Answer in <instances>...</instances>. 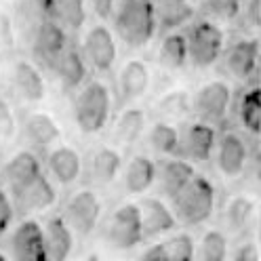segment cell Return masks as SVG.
<instances>
[{
  "mask_svg": "<svg viewBox=\"0 0 261 261\" xmlns=\"http://www.w3.org/2000/svg\"><path fill=\"white\" fill-rule=\"evenodd\" d=\"M116 36L130 48L145 46L156 34V13L152 0H118L112 15Z\"/></svg>",
  "mask_w": 261,
  "mask_h": 261,
  "instance_id": "obj_1",
  "label": "cell"
},
{
  "mask_svg": "<svg viewBox=\"0 0 261 261\" xmlns=\"http://www.w3.org/2000/svg\"><path fill=\"white\" fill-rule=\"evenodd\" d=\"M110 89L101 80H91L85 87H80L74 99V120L85 135L101 133L110 120Z\"/></svg>",
  "mask_w": 261,
  "mask_h": 261,
  "instance_id": "obj_2",
  "label": "cell"
},
{
  "mask_svg": "<svg viewBox=\"0 0 261 261\" xmlns=\"http://www.w3.org/2000/svg\"><path fill=\"white\" fill-rule=\"evenodd\" d=\"M215 188L202 175H194L190 184L173 198V213L177 221L188 225H198L213 215Z\"/></svg>",
  "mask_w": 261,
  "mask_h": 261,
  "instance_id": "obj_3",
  "label": "cell"
},
{
  "mask_svg": "<svg viewBox=\"0 0 261 261\" xmlns=\"http://www.w3.org/2000/svg\"><path fill=\"white\" fill-rule=\"evenodd\" d=\"M103 240L114 251H133L143 240L139 204H120L103 223Z\"/></svg>",
  "mask_w": 261,
  "mask_h": 261,
  "instance_id": "obj_4",
  "label": "cell"
},
{
  "mask_svg": "<svg viewBox=\"0 0 261 261\" xmlns=\"http://www.w3.org/2000/svg\"><path fill=\"white\" fill-rule=\"evenodd\" d=\"M186 38L190 48V63H194L196 68H211L223 53V30L213 19L194 23Z\"/></svg>",
  "mask_w": 261,
  "mask_h": 261,
  "instance_id": "obj_5",
  "label": "cell"
},
{
  "mask_svg": "<svg viewBox=\"0 0 261 261\" xmlns=\"http://www.w3.org/2000/svg\"><path fill=\"white\" fill-rule=\"evenodd\" d=\"M101 200L93 190L85 188L74 192L63 208V217L70 223L76 236H89L101 217Z\"/></svg>",
  "mask_w": 261,
  "mask_h": 261,
  "instance_id": "obj_6",
  "label": "cell"
},
{
  "mask_svg": "<svg viewBox=\"0 0 261 261\" xmlns=\"http://www.w3.org/2000/svg\"><path fill=\"white\" fill-rule=\"evenodd\" d=\"M9 257L17 261H46L44 230L36 219H25L9 236Z\"/></svg>",
  "mask_w": 261,
  "mask_h": 261,
  "instance_id": "obj_7",
  "label": "cell"
},
{
  "mask_svg": "<svg viewBox=\"0 0 261 261\" xmlns=\"http://www.w3.org/2000/svg\"><path fill=\"white\" fill-rule=\"evenodd\" d=\"M83 53L87 57V63L97 72H110L116 63L118 46L114 32L106 25H93L83 42Z\"/></svg>",
  "mask_w": 261,
  "mask_h": 261,
  "instance_id": "obj_8",
  "label": "cell"
},
{
  "mask_svg": "<svg viewBox=\"0 0 261 261\" xmlns=\"http://www.w3.org/2000/svg\"><path fill=\"white\" fill-rule=\"evenodd\" d=\"M11 198L19 213H38V211H46L48 206L55 204L57 192L51 179L40 173L34 179H30L28 184L11 190Z\"/></svg>",
  "mask_w": 261,
  "mask_h": 261,
  "instance_id": "obj_9",
  "label": "cell"
},
{
  "mask_svg": "<svg viewBox=\"0 0 261 261\" xmlns=\"http://www.w3.org/2000/svg\"><path fill=\"white\" fill-rule=\"evenodd\" d=\"M232 101V89L223 80H211V83L202 85L196 93L192 108L194 112L200 116V120L215 124L219 120H223V116L227 114Z\"/></svg>",
  "mask_w": 261,
  "mask_h": 261,
  "instance_id": "obj_10",
  "label": "cell"
},
{
  "mask_svg": "<svg viewBox=\"0 0 261 261\" xmlns=\"http://www.w3.org/2000/svg\"><path fill=\"white\" fill-rule=\"evenodd\" d=\"M68 48V30L59 25L55 19L40 21L34 30V55L38 63L46 68H55L57 59Z\"/></svg>",
  "mask_w": 261,
  "mask_h": 261,
  "instance_id": "obj_11",
  "label": "cell"
},
{
  "mask_svg": "<svg viewBox=\"0 0 261 261\" xmlns=\"http://www.w3.org/2000/svg\"><path fill=\"white\" fill-rule=\"evenodd\" d=\"M217 148V135L211 122L198 120L186 128L179 139V152L190 162H204L213 156Z\"/></svg>",
  "mask_w": 261,
  "mask_h": 261,
  "instance_id": "obj_12",
  "label": "cell"
},
{
  "mask_svg": "<svg viewBox=\"0 0 261 261\" xmlns=\"http://www.w3.org/2000/svg\"><path fill=\"white\" fill-rule=\"evenodd\" d=\"M137 204H139V213H141L143 238L165 236L175 230L177 217L173 213V208L165 200L154 198V196H145Z\"/></svg>",
  "mask_w": 261,
  "mask_h": 261,
  "instance_id": "obj_13",
  "label": "cell"
},
{
  "mask_svg": "<svg viewBox=\"0 0 261 261\" xmlns=\"http://www.w3.org/2000/svg\"><path fill=\"white\" fill-rule=\"evenodd\" d=\"M261 57H259V46L253 38H240L236 40L225 53V70L238 80H251L257 72Z\"/></svg>",
  "mask_w": 261,
  "mask_h": 261,
  "instance_id": "obj_14",
  "label": "cell"
},
{
  "mask_svg": "<svg viewBox=\"0 0 261 261\" xmlns=\"http://www.w3.org/2000/svg\"><path fill=\"white\" fill-rule=\"evenodd\" d=\"M215 150H217V167L225 177L236 179L244 173L249 152H247V143L238 133H225L217 141Z\"/></svg>",
  "mask_w": 261,
  "mask_h": 261,
  "instance_id": "obj_15",
  "label": "cell"
},
{
  "mask_svg": "<svg viewBox=\"0 0 261 261\" xmlns=\"http://www.w3.org/2000/svg\"><path fill=\"white\" fill-rule=\"evenodd\" d=\"M46 167L59 186H72L83 173V158L70 145H57L48 152Z\"/></svg>",
  "mask_w": 261,
  "mask_h": 261,
  "instance_id": "obj_16",
  "label": "cell"
},
{
  "mask_svg": "<svg viewBox=\"0 0 261 261\" xmlns=\"http://www.w3.org/2000/svg\"><path fill=\"white\" fill-rule=\"evenodd\" d=\"M44 230V242H46V253L51 261H63L72 255L74 249V230L70 223L65 221L63 215L48 217L42 225Z\"/></svg>",
  "mask_w": 261,
  "mask_h": 261,
  "instance_id": "obj_17",
  "label": "cell"
},
{
  "mask_svg": "<svg viewBox=\"0 0 261 261\" xmlns=\"http://www.w3.org/2000/svg\"><path fill=\"white\" fill-rule=\"evenodd\" d=\"M55 74L57 80L63 91H74L80 89L85 85V78H87V70H89V63L83 51H78L74 46H68L65 51L61 53V57L55 63Z\"/></svg>",
  "mask_w": 261,
  "mask_h": 261,
  "instance_id": "obj_18",
  "label": "cell"
},
{
  "mask_svg": "<svg viewBox=\"0 0 261 261\" xmlns=\"http://www.w3.org/2000/svg\"><path fill=\"white\" fill-rule=\"evenodd\" d=\"M196 173H194V167H192L190 160H186V158H173V160L162 162V167L156 173V181H158L160 192L165 194L167 198L173 200L175 196L190 184V179Z\"/></svg>",
  "mask_w": 261,
  "mask_h": 261,
  "instance_id": "obj_19",
  "label": "cell"
},
{
  "mask_svg": "<svg viewBox=\"0 0 261 261\" xmlns=\"http://www.w3.org/2000/svg\"><path fill=\"white\" fill-rule=\"evenodd\" d=\"M156 13V30L162 34L177 32L194 17L192 0H152Z\"/></svg>",
  "mask_w": 261,
  "mask_h": 261,
  "instance_id": "obj_20",
  "label": "cell"
},
{
  "mask_svg": "<svg viewBox=\"0 0 261 261\" xmlns=\"http://www.w3.org/2000/svg\"><path fill=\"white\" fill-rule=\"evenodd\" d=\"M150 87V68L141 59H128L118 76V91L122 101H135Z\"/></svg>",
  "mask_w": 261,
  "mask_h": 261,
  "instance_id": "obj_21",
  "label": "cell"
},
{
  "mask_svg": "<svg viewBox=\"0 0 261 261\" xmlns=\"http://www.w3.org/2000/svg\"><path fill=\"white\" fill-rule=\"evenodd\" d=\"M156 165L150 156H133L122 173V186L128 194H145L156 184Z\"/></svg>",
  "mask_w": 261,
  "mask_h": 261,
  "instance_id": "obj_22",
  "label": "cell"
},
{
  "mask_svg": "<svg viewBox=\"0 0 261 261\" xmlns=\"http://www.w3.org/2000/svg\"><path fill=\"white\" fill-rule=\"evenodd\" d=\"M13 85L17 89V93L30 103H38L44 99V93H46L44 78L40 76L36 65L25 59L13 65Z\"/></svg>",
  "mask_w": 261,
  "mask_h": 261,
  "instance_id": "obj_23",
  "label": "cell"
},
{
  "mask_svg": "<svg viewBox=\"0 0 261 261\" xmlns=\"http://www.w3.org/2000/svg\"><path fill=\"white\" fill-rule=\"evenodd\" d=\"M23 133L32 145H36V148H48V145H53L61 137V128L51 114L32 112L25 116Z\"/></svg>",
  "mask_w": 261,
  "mask_h": 261,
  "instance_id": "obj_24",
  "label": "cell"
},
{
  "mask_svg": "<svg viewBox=\"0 0 261 261\" xmlns=\"http://www.w3.org/2000/svg\"><path fill=\"white\" fill-rule=\"evenodd\" d=\"M120 171H122V156L118 150L110 148V145H103V148H97L91 154L89 177L95 184L108 186L120 175Z\"/></svg>",
  "mask_w": 261,
  "mask_h": 261,
  "instance_id": "obj_25",
  "label": "cell"
},
{
  "mask_svg": "<svg viewBox=\"0 0 261 261\" xmlns=\"http://www.w3.org/2000/svg\"><path fill=\"white\" fill-rule=\"evenodd\" d=\"M40 173H42V167L38 156L30 150H21L15 156H11V160L5 165V181L9 184L11 190H15L28 184L30 179H34Z\"/></svg>",
  "mask_w": 261,
  "mask_h": 261,
  "instance_id": "obj_26",
  "label": "cell"
},
{
  "mask_svg": "<svg viewBox=\"0 0 261 261\" xmlns=\"http://www.w3.org/2000/svg\"><path fill=\"white\" fill-rule=\"evenodd\" d=\"M158 61L167 70H181L190 61V48H188L186 34H179V32L165 34V38L160 42V48H158Z\"/></svg>",
  "mask_w": 261,
  "mask_h": 261,
  "instance_id": "obj_27",
  "label": "cell"
},
{
  "mask_svg": "<svg viewBox=\"0 0 261 261\" xmlns=\"http://www.w3.org/2000/svg\"><path fill=\"white\" fill-rule=\"evenodd\" d=\"M238 118L244 130L261 135V85H253L242 93L238 101Z\"/></svg>",
  "mask_w": 261,
  "mask_h": 261,
  "instance_id": "obj_28",
  "label": "cell"
},
{
  "mask_svg": "<svg viewBox=\"0 0 261 261\" xmlns=\"http://www.w3.org/2000/svg\"><path fill=\"white\" fill-rule=\"evenodd\" d=\"M179 139H181L179 130L167 120L156 122L148 133V143L158 156H171L179 152Z\"/></svg>",
  "mask_w": 261,
  "mask_h": 261,
  "instance_id": "obj_29",
  "label": "cell"
},
{
  "mask_svg": "<svg viewBox=\"0 0 261 261\" xmlns=\"http://www.w3.org/2000/svg\"><path fill=\"white\" fill-rule=\"evenodd\" d=\"M53 19L65 30H80L87 21V0H57Z\"/></svg>",
  "mask_w": 261,
  "mask_h": 261,
  "instance_id": "obj_30",
  "label": "cell"
},
{
  "mask_svg": "<svg viewBox=\"0 0 261 261\" xmlns=\"http://www.w3.org/2000/svg\"><path fill=\"white\" fill-rule=\"evenodd\" d=\"M143 124H145L143 112L137 108H128L120 114L116 126H114V137L120 143H133L143 133Z\"/></svg>",
  "mask_w": 261,
  "mask_h": 261,
  "instance_id": "obj_31",
  "label": "cell"
},
{
  "mask_svg": "<svg viewBox=\"0 0 261 261\" xmlns=\"http://www.w3.org/2000/svg\"><path fill=\"white\" fill-rule=\"evenodd\" d=\"M192 108V99L188 91L184 89H177L167 93L165 97H160V101L156 103V114L167 120H175V118H181L184 114H188Z\"/></svg>",
  "mask_w": 261,
  "mask_h": 261,
  "instance_id": "obj_32",
  "label": "cell"
},
{
  "mask_svg": "<svg viewBox=\"0 0 261 261\" xmlns=\"http://www.w3.org/2000/svg\"><path fill=\"white\" fill-rule=\"evenodd\" d=\"M227 255H230V251H227V238L219 230H208L202 234L196 257L202 261H223Z\"/></svg>",
  "mask_w": 261,
  "mask_h": 261,
  "instance_id": "obj_33",
  "label": "cell"
},
{
  "mask_svg": "<svg viewBox=\"0 0 261 261\" xmlns=\"http://www.w3.org/2000/svg\"><path fill=\"white\" fill-rule=\"evenodd\" d=\"M255 202L249 198V196H236V198L230 200L225 208V221L232 230H244V225H249L253 215H255Z\"/></svg>",
  "mask_w": 261,
  "mask_h": 261,
  "instance_id": "obj_34",
  "label": "cell"
},
{
  "mask_svg": "<svg viewBox=\"0 0 261 261\" xmlns=\"http://www.w3.org/2000/svg\"><path fill=\"white\" fill-rule=\"evenodd\" d=\"M242 0H204L202 13L213 21H234L240 17Z\"/></svg>",
  "mask_w": 261,
  "mask_h": 261,
  "instance_id": "obj_35",
  "label": "cell"
},
{
  "mask_svg": "<svg viewBox=\"0 0 261 261\" xmlns=\"http://www.w3.org/2000/svg\"><path fill=\"white\" fill-rule=\"evenodd\" d=\"M165 242H167V251H169V261H190L196 257L194 238L186 232L175 234Z\"/></svg>",
  "mask_w": 261,
  "mask_h": 261,
  "instance_id": "obj_36",
  "label": "cell"
},
{
  "mask_svg": "<svg viewBox=\"0 0 261 261\" xmlns=\"http://www.w3.org/2000/svg\"><path fill=\"white\" fill-rule=\"evenodd\" d=\"M55 5H57V0H23V9L28 13V17L34 21L36 25L40 21L53 19Z\"/></svg>",
  "mask_w": 261,
  "mask_h": 261,
  "instance_id": "obj_37",
  "label": "cell"
},
{
  "mask_svg": "<svg viewBox=\"0 0 261 261\" xmlns=\"http://www.w3.org/2000/svg\"><path fill=\"white\" fill-rule=\"evenodd\" d=\"M13 215H15V204H13V198L0 188V238H3L9 227H11V221H13Z\"/></svg>",
  "mask_w": 261,
  "mask_h": 261,
  "instance_id": "obj_38",
  "label": "cell"
},
{
  "mask_svg": "<svg viewBox=\"0 0 261 261\" xmlns=\"http://www.w3.org/2000/svg\"><path fill=\"white\" fill-rule=\"evenodd\" d=\"M15 114L11 106L0 97V139H9L15 135Z\"/></svg>",
  "mask_w": 261,
  "mask_h": 261,
  "instance_id": "obj_39",
  "label": "cell"
},
{
  "mask_svg": "<svg viewBox=\"0 0 261 261\" xmlns=\"http://www.w3.org/2000/svg\"><path fill=\"white\" fill-rule=\"evenodd\" d=\"M240 19L251 28H259L261 25V0H242Z\"/></svg>",
  "mask_w": 261,
  "mask_h": 261,
  "instance_id": "obj_40",
  "label": "cell"
},
{
  "mask_svg": "<svg viewBox=\"0 0 261 261\" xmlns=\"http://www.w3.org/2000/svg\"><path fill=\"white\" fill-rule=\"evenodd\" d=\"M259 255H261V251H259V247H257V242H240L238 247L230 253V257L234 259V261H255V259H259Z\"/></svg>",
  "mask_w": 261,
  "mask_h": 261,
  "instance_id": "obj_41",
  "label": "cell"
},
{
  "mask_svg": "<svg viewBox=\"0 0 261 261\" xmlns=\"http://www.w3.org/2000/svg\"><path fill=\"white\" fill-rule=\"evenodd\" d=\"M87 3H89V7L93 9V13L99 19H112L118 0H87Z\"/></svg>",
  "mask_w": 261,
  "mask_h": 261,
  "instance_id": "obj_42",
  "label": "cell"
},
{
  "mask_svg": "<svg viewBox=\"0 0 261 261\" xmlns=\"http://www.w3.org/2000/svg\"><path fill=\"white\" fill-rule=\"evenodd\" d=\"M141 259L145 261H169V251H167V242H154L148 249L141 251Z\"/></svg>",
  "mask_w": 261,
  "mask_h": 261,
  "instance_id": "obj_43",
  "label": "cell"
},
{
  "mask_svg": "<svg viewBox=\"0 0 261 261\" xmlns=\"http://www.w3.org/2000/svg\"><path fill=\"white\" fill-rule=\"evenodd\" d=\"M255 236H257V247L261 251V208H257V223H255Z\"/></svg>",
  "mask_w": 261,
  "mask_h": 261,
  "instance_id": "obj_44",
  "label": "cell"
},
{
  "mask_svg": "<svg viewBox=\"0 0 261 261\" xmlns=\"http://www.w3.org/2000/svg\"><path fill=\"white\" fill-rule=\"evenodd\" d=\"M257 46H259V57H261V25H259V34H257Z\"/></svg>",
  "mask_w": 261,
  "mask_h": 261,
  "instance_id": "obj_45",
  "label": "cell"
},
{
  "mask_svg": "<svg viewBox=\"0 0 261 261\" xmlns=\"http://www.w3.org/2000/svg\"><path fill=\"white\" fill-rule=\"evenodd\" d=\"M7 257H9V255H5V253H0V261H5Z\"/></svg>",
  "mask_w": 261,
  "mask_h": 261,
  "instance_id": "obj_46",
  "label": "cell"
},
{
  "mask_svg": "<svg viewBox=\"0 0 261 261\" xmlns=\"http://www.w3.org/2000/svg\"><path fill=\"white\" fill-rule=\"evenodd\" d=\"M259 184H261V162H259Z\"/></svg>",
  "mask_w": 261,
  "mask_h": 261,
  "instance_id": "obj_47",
  "label": "cell"
}]
</instances>
